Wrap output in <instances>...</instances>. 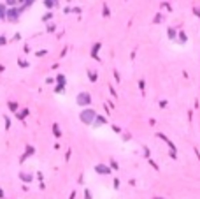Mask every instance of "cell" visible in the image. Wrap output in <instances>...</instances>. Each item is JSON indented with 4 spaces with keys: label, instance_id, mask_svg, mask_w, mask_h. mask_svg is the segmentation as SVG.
I'll return each mask as SVG.
<instances>
[{
    "label": "cell",
    "instance_id": "1",
    "mask_svg": "<svg viewBox=\"0 0 200 199\" xmlns=\"http://www.w3.org/2000/svg\"><path fill=\"white\" fill-rule=\"evenodd\" d=\"M81 122L83 123H93L95 122V118H97V113H95L93 109H84L83 113H81Z\"/></svg>",
    "mask_w": 200,
    "mask_h": 199
},
{
    "label": "cell",
    "instance_id": "2",
    "mask_svg": "<svg viewBox=\"0 0 200 199\" xmlns=\"http://www.w3.org/2000/svg\"><path fill=\"white\" fill-rule=\"evenodd\" d=\"M77 104L79 106H88V104L91 102V97H90V93H86V92H83V93H79L77 95Z\"/></svg>",
    "mask_w": 200,
    "mask_h": 199
},
{
    "label": "cell",
    "instance_id": "3",
    "mask_svg": "<svg viewBox=\"0 0 200 199\" xmlns=\"http://www.w3.org/2000/svg\"><path fill=\"white\" fill-rule=\"evenodd\" d=\"M95 171H97L98 174H111V167L104 166V164H97L95 166Z\"/></svg>",
    "mask_w": 200,
    "mask_h": 199
},
{
    "label": "cell",
    "instance_id": "4",
    "mask_svg": "<svg viewBox=\"0 0 200 199\" xmlns=\"http://www.w3.org/2000/svg\"><path fill=\"white\" fill-rule=\"evenodd\" d=\"M18 14H19V11H18V9H9V11H7V19H9V21H18Z\"/></svg>",
    "mask_w": 200,
    "mask_h": 199
},
{
    "label": "cell",
    "instance_id": "5",
    "mask_svg": "<svg viewBox=\"0 0 200 199\" xmlns=\"http://www.w3.org/2000/svg\"><path fill=\"white\" fill-rule=\"evenodd\" d=\"M105 122H107V120H105L104 116H97V118H95V122H93V125H95V127H98V125H102Z\"/></svg>",
    "mask_w": 200,
    "mask_h": 199
},
{
    "label": "cell",
    "instance_id": "6",
    "mask_svg": "<svg viewBox=\"0 0 200 199\" xmlns=\"http://www.w3.org/2000/svg\"><path fill=\"white\" fill-rule=\"evenodd\" d=\"M98 49H100V44L97 43V44L93 46V49H91V57H95V58H97V53H98Z\"/></svg>",
    "mask_w": 200,
    "mask_h": 199
},
{
    "label": "cell",
    "instance_id": "7",
    "mask_svg": "<svg viewBox=\"0 0 200 199\" xmlns=\"http://www.w3.org/2000/svg\"><path fill=\"white\" fill-rule=\"evenodd\" d=\"M168 39H176V30L174 28H168Z\"/></svg>",
    "mask_w": 200,
    "mask_h": 199
},
{
    "label": "cell",
    "instance_id": "8",
    "mask_svg": "<svg viewBox=\"0 0 200 199\" xmlns=\"http://www.w3.org/2000/svg\"><path fill=\"white\" fill-rule=\"evenodd\" d=\"M26 114H28V109H23V111H21V113L18 114V118H19V120H23V118L26 116Z\"/></svg>",
    "mask_w": 200,
    "mask_h": 199
},
{
    "label": "cell",
    "instance_id": "9",
    "mask_svg": "<svg viewBox=\"0 0 200 199\" xmlns=\"http://www.w3.org/2000/svg\"><path fill=\"white\" fill-rule=\"evenodd\" d=\"M21 180H23V182H30L32 176H30V174H25V173H21Z\"/></svg>",
    "mask_w": 200,
    "mask_h": 199
},
{
    "label": "cell",
    "instance_id": "10",
    "mask_svg": "<svg viewBox=\"0 0 200 199\" xmlns=\"http://www.w3.org/2000/svg\"><path fill=\"white\" fill-rule=\"evenodd\" d=\"M9 109H11V111H16V109H18V104H16V102H9Z\"/></svg>",
    "mask_w": 200,
    "mask_h": 199
},
{
    "label": "cell",
    "instance_id": "11",
    "mask_svg": "<svg viewBox=\"0 0 200 199\" xmlns=\"http://www.w3.org/2000/svg\"><path fill=\"white\" fill-rule=\"evenodd\" d=\"M32 153H34V148H32V146H28L26 152H25V157H26V155H32ZM25 157H23V159H25Z\"/></svg>",
    "mask_w": 200,
    "mask_h": 199
},
{
    "label": "cell",
    "instance_id": "12",
    "mask_svg": "<svg viewBox=\"0 0 200 199\" xmlns=\"http://www.w3.org/2000/svg\"><path fill=\"white\" fill-rule=\"evenodd\" d=\"M4 16H5V7L0 4V18H4Z\"/></svg>",
    "mask_w": 200,
    "mask_h": 199
},
{
    "label": "cell",
    "instance_id": "13",
    "mask_svg": "<svg viewBox=\"0 0 200 199\" xmlns=\"http://www.w3.org/2000/svg\"><path fill=\"white\" fill-rule=\"evenodd\" d=\"M53 130H55V136H61V132H60V129H58L56 123H55V127H53Z\"/></svg>",
    "mask_w": 200,
    "mask_h": 199
},
{
    "label": "cell",
    "instance_id": "14",
    "mask_svg": "<svg viewBox=\"0 0 200 199\" xmlns=\"http://www.w3.org/2000/svg\"><path fill=\"white\" fill-rule=\"evenodd\" d=\"M56 79H58V83H60V85H63V83H65V78H63V74H60Z\"/></svg>",
    "mask_w": 200,
    "mask_h": 199
},
{
    "label": "cell",
    "instance_id": "15",
    "mask_svg": "<svg viewBox=\"0 0 200 199\" xmlns=\"http://www.w3.org/2000/svg\"><path fill=\"white\" fill-rule=\"evenodd\" d=\"M44 4H46V7H48V9H51V7H55V5H56L55 2H49V0H48V2H44Z\"/></svg>",
    "mask_w": 200,
    "mask_h": 199
},
{
    "label": "cell",
    "instance_id": "16",
    "mask_svg": "<svg viewBox=\"0 0 200 199\" xmlns=\"http://www.w3.org/2000/svg\"><path fill=\"white\" fill-rule=\"evenodd\" d=\"M90 79L91 81H97V74H95V72H90Z\"/></svg>",
    "mask_w": 200,
    "mask_h": 199
},
{
    "label": "cell",
    "instance_id": "17",
    "mask_svg": "<svg viewBox=\"0 0 200 199\" xmlns=\"http://www.w3.org/2000/svg\"><path fill=\"white\" fill-rule=\"evenodd\" d=\"M55 92H58V93H61V92H63V85H58V87H56V90H55Z\"/></svg>",
    "mask_w": 200,
    "mask_h": 199
},
{
    "label": "cell",
    "instance_id": "18",
    "mask_svg": "<svg viewBox=\"0 0 200 199\" xmlns=\"http://www.w3.org/2000/svg\"><path fill=\"white\" fill-rule=\"evenodd\" d=\"M104 14L109 16V7H107V5H104Z\"/></svg>",
    "mask_w": 200,
    "mask_h": 199
},
{
    "label": "cell",
    "instance_id": "19",
    "mask_svg": "<svg viewBox=\"0 0 200 199\" xmlns=\"http://www.w3.org/2000/svg\"><path fill=\"white\" fill-rule=\"evenodd\" d=\"M139 88L144 92V79H141V81H139Z\"/></svg>",
    "mask_w": 200,
    "mask_h": 199
},
{
    "label": "cell",
    "instance_id": "20",
    "mask_svg": "<svg viewBox=\"0 0 200 199\" xmlns=\"http://www.w3.org/2000/svg\"><path fill=\"white\" fill-rule=\"evenodd\" d=\"M9 127H11V120L5 116V129H9Z\"/></svg>",
    "mask_w": 200,
    "mask_h": 199
},
{
    "label": "cell",
    "instance_id": "21",
    "mask_svg": "<svg viewBox=\"0 0 200 199\" xmlns=\"http://www.w3.org/2000/svg\"><path fill=\"white\" fill-rule=\"evenodd\" d=\"M160 21H162V16H160V14H158V16L154 18V23H160Z\"/></svg>",
    "mask_w": 200,
    "mask_h": 199
},
{
    "label": "cell",
    "instance_id": "22",
    "mask_svg": "<svg viewBox=\"0 0 200 199\" xmlns=\"http://www.w3.org/2000/svg\"><path fill=\"white\" fill-rule=\"evenodd\" d=\"M84 197H86V199H91V194H90V190H86V192H84Z\"/></svg>",
    "mask_w": 200,
    "mask_h": 199
},
{
    "label": "cell",
    "instance_id": "23",
    "mask_svg": "<svg viewBox=\"0 0 200 199\" xmlns=\"http://www.w3.org/2000/svg\"><path fill=\"white\" fill-rule=\"evenodd\" d=\"M114 187H116V188H119V180H118V178L114 180Z\"/></svg>",
    "mask_w": 200,
    "mask_h": 199
},
{
    "label": "cell",
    "instance_id": "24",
    "mask_svg": "<svg viewBox=\"0 0 200 199\" xmlns=\"http://www.w3.org/2000/svg\"><path fill=\"white\" fill-rule=\"evenodd\" d=\"M42 19H44V21H49V19H51V14H46V16L42 18Z\"/></svg>",
    "mask_w": 200,
    "mask_h": 199
},
{
    "label": "cell",
    "instance_id": "25",
    "mask_svg": "<svg viewBox=\"0 0 200 199\" xmlns=\"http://www.w3.org/2000/svg\"><path fill=\"white\" fill-rule=\"evenodd\" d=\"M167 106V100H160V108H165Z\"/></svg>",
    "mask_w": 200,
    "mask_h": 199
},
{
    "label": "cell",
    "instance_id": "26",
    "mask_svg": "<svg viewBox=\"0 0 200 199\" xmlns=\"http://www.w3.org/2000/svg\"><path fill=\"white\" fill-rule=\"evenodd\" d=\"M0 44H5V39L4 37H0Z\"/></svg>",
    "mask_w": 200,
    "mask_h": 199
},
{
    "label": "cell",
    "instance_id": "27",
    "mask_svg": "<svg viewBox=\"0 0 200 199\" xmlns=\"http://www.w3.org/2000/svg\"><path fill=\"white\" fill-rule=\"evenodd\" d=\"M4 196V190H2V188H0V197H2Z\"/></svg>",
    "mask_w": 200,
    "mask_h": 199
}]
</instances>
